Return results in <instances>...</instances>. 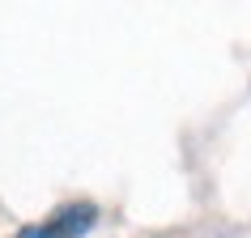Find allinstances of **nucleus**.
Wrapping results in <instances>:
<instances>
[{
  "label": "nucleus",
  "mask_w": 251,
  "mask_h": 238,
  "mask_svg": "<svg viewBox=\"0 0 251 238\" xmlns=\"http://www.w3.org/2000/svg\"><path fill=\"white\" fill-rule=\"evenodd\" d=\"M94 221H98V209H94V204H68V209L55 213L51 221L26 225L17 238H81Z\"/></svg>",
  "instance_id": "1"
}]
</instances>
